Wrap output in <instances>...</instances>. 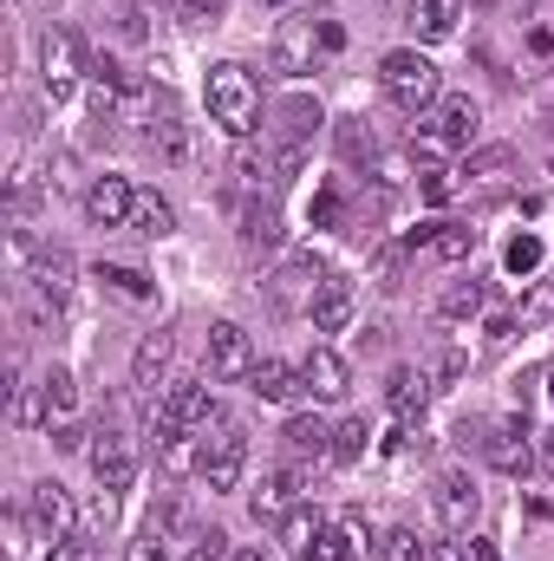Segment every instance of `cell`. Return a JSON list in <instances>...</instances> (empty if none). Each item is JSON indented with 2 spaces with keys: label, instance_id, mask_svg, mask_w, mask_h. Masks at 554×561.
Returning a JSON list of instances; mask_svg holds the SVG:
<instances>
[{
  "label": "cell",
  "instance_id": "6da1fadb",
  "mask_svg": "<svg viewBox=\"0 0 554 561\" xmlns=\"http://www.w3.org/2000/svg\"><path fill=\"white\" fill-rule=\"evenodd\" d=\"M346 46V33H339V20H313V13H287L275 26V46H268V59H275V72L287 79H307L320 59H333Z\"/></svg>",
  "mask_w": 554,
  "mask_h": 561
},
{
  "label": "cell",
  "instance_id": "7a4b0ae2",
  "mask_svg": "<svg viewBox=\"0 0 554 561\" xmlns=\"http://www.w3.org/2000/svg\"><path fill=\"white\" fill-rule=\"evenodd\" d=\"M203 99H209V118H216L229 138H249V131L262 125V85H255V79H249V66H235V59L209 66Z\"/></svg>",
  "mask_w": 554,
  "mask_h": 561
},
{
  "label": "cell",
  "instance_id": "3957f363",
  "mask_svg": "<svg viewBox=\"0 0 554 561\" xmlns=\"http://www.w3.org/2000/svg\"><path fill=\"white\" fill-rule=\"evenodd\" d=\"M379 85H385V99H392L399 112H412V118H424V112L443 99V79H437V66H430L417 46H399V53L379 59Z\"/></svg>",
  "mask_w": 554,
  "mask_h": 561
},
{
  "label": "cell",
  "instance_id": "277c9868",
  "mask_svg": "<svg viewBox=\"0 0 554 561\" xmlns=\"http://www.w3.org/2000/svg\"><path fill=\"white\" fill-rule=\"evenodd\" d=\"M203 483H209V496H222V490H235L242 483V470H249V431L229 419L222 405H216V419L203 424Z\"/></svg>",
  "mask_w": 554,
  "mask_h": 561
},
{
  "label": "cell",
  "instance_id": "5b68a950",
  "mask_svg": "<svg viewBox=\"0 0 554 561\" xmlns=\"http://www.w3.org/2000/svg\"><path fill=\"white\" fill-rule=\"evenodd\" d=\"M85 66H92V53H85V39H79L72 26H46V33H39V85H46L53 105L85 79Z\"/></svg>",
  "mask_w": 554,
  "mask_h": 561
},
{
  "label": "cell",
  "instance_id": "8992f818",
  "mask_svg": "<svg viewBox=\"0 0 554 561\" xmlns=\"http://www.w3.org/2000/svg\"><path fill=\"white\" fill-rule=\"evenodd\" d=\"M20 516H26V529H33V536H39L46 549H53V542H66V536L79 529V510H72L66 483H53V477L26 490V510H20Z\"/></svg>",
  "mask_w": 554,
  "mask_h": 561
},
{
  "label": "cell",
  "instance_id": "52a82bcc",
  "mask_svg": "<svg viewBox=\"0 0 554 561\" xmlns=\"http://www.w3.org/2000/svg\"><path fill=\"white\" fill-rule=\"evenodd\" d=\"M85 457H92L99 490H112V496H118V490H131V483H138V444H131L118 424L92 431V450H85Z\"/></svg>",
  "mask_w": 554,
  "mask_h": 561
},
{
  "label": "cell",
  "instance_id": "ba28073f",
  "mask_svg": "<svg viewBox=\"0 0 554 561\" xmlns=\"http://www.w3.org/2000/svg\"><path fill=\"white\" fill-rule=\"evenodd\" d=\"M430 503H437V523H443V536H470V529H476V516H483V490H476L463 470H443Z\"/></svg>",
  "mask_w": 554,
  "mask_h": 561
},
{
  "label": "cell",
  "instance_id": "9c48e42d",
  "mask_svg": "<svg viewBox=\"0 0 554 561\" xmlns=\"http://www.w3.org/2000/svg\"><path fill=\"white\" fill-rule=\"evenodd\" d=\"M483 457L503 470V477H529L542 457H535V437H529V424L522 419H503L489 424V437H483Z\"/></svg>",
  "mask_w": 554,
  "mask_h": 561
},
{
  "label": "cell",
  "instance_id": "30bf717a",
  "mask_svg": "<svg viewBox=\"0 0 554 561\" xmlns=\"http://www.w3.org/2000/svg\"><path fill=\"white\" fill-rule=\"evenodd\" d=\"M209 419H216V399H209V386H196V379H183V386H170V392L157 399V431H203Z\"/></svg>",
  "mask_w": 554,
  "mask_h": 561
},
{
  "label": "cell",
  "instance_id": "8fae6325",
  "mask_svg": "<svg viewBox=\"0 0 554 561\" xmlns=\"http://www.w3.org/2000/svg\"><path fill=\"white\" fill-rule=\"evenodd\" d=\"M131 209H138V190L125 176H92L85 183V222L99 229H131Z\"/></svg>",
  "mask_w": 554,
  "mask_h": 561
},
{
  "label": "cell",
  "instance_id": "7c38bea8",
  "mask_svg": "<svg viewBox=\"0 0 554 561\" xmlns=\"http://www.w3.org/2000/svg\"><path fill=\"white\" fill-rule=\"evenodd\" d=\"M209 373H216V379H249V373H255V340H249V327H235V320H216V327H209Z\"/></svg>",
  "mask_w": 554,
  "mask_h": 561
},
{
  "label": "cell",
  "instance_id": "4fadbf2b",
  "mask_svg": "<svg viewBox=\"0 0 554 561\" xmlns=\"http://www.w3.org/2000/svg\"><path fill=\"white\" fill-rule=\"evenodd\" d=\"M300 379H307V399H320V405H339V399L353 392V373H346V359H339L333 346H313V353L300 359Z\"/></svg>",
  "mask_w": 554,
  "mask_h": 561
},
{
  "label": "cell",
  "instance_id": "5bb4252c",
  "mask_svg": "<svg viewBox=\"0 0 554 561\" xmlns=\"http://www.w3.org/2000/svg\"><path fill=\"white\" fill-rule=\"evenodd\" d=\"M249 392H255L262 405H300V399H307V379H300V366H287V359H255Z\"/></svg>",
  "mask_w": 554,
  "mask_h": 561
},
{
  "label": "cell",
  "instance_id": "9a60e30c",
  "mask_svg": "<svg viewBox=\"0 0 554 561\" xmlns=\"http://www.w3.org/2000/svg\"><path fill=\"white\" fill-rule=\"evenodd\" d=\"M430 392H437V386H430V373H424V366H399V373L385 379V405H392V419H399V424L424 419Z\"/></svg>",
  "mask_w": 554,
  "mask_h": 561
},
{
  "label": "cell",
  "instance_id": "2e32d148",
  "mask_svg": "<svg viewBox=\"0 0 554 561\" xmlns=\"http://www.w3.org/2000/svg\"><path fill=\"white\" fill-rule=\"evenodd\" d=\"M353 313H359V294H353V280H326V287L313 294V307H307L313 333H346V327H353Z\"/></svg>",
  "mask_w": 554,
  "mask_h": 561
},
{
  "label": "cell",
  "instance_id": "e0dca14e",
  "mask_svg": "<svg viewBox=\"0 0 554 561\" xmlns=\"http://www.w3.org/2000/svg\"><path fill=\"white\" fill-rule=\"evenodd\" d=\"M300 483H307V470H268V477L255 483V496H249V510H255V523H280V516L293 510V496H300Z\"/></svg>",
  "mask_w": 554,
  "mask_h": 561
},
{
  "label": "cell",
  "instance_id": "ac0fdd59",
  "mask_svg": "<svg viewBox=\"0 0 554 561\" xmlns=\"http://www.w3.org/2000/svg\"><path fill=\"white\" fill-rule=\"evenodd\" d=\"M280 444H287V457H333V424L320 419V412H293L287 431H280Z\"/></svg>",
  "mask_w": 554,
  "mask_h": 561
},
{
  "label": "cell",
  "instance_id": "d6986e66",
  "mask_svg": "<svg viewBox=\"0 0 554 561\" xmlns=\"http://www.w3.org/2000/svg\"><path fill=\"white\" fill-rule=\"evenodd\" d=\"M405 20H412V33L424 39V46H437V39L457 33L463 7H457V0H405Z\"/></svg>",
  "mask_w": 554,
  "mask_h": 561
},
{
  "label": "cell",
  "instance_id": "ffe728a7",
  "mask_svg": "<svg viewBox=\"0 0 554 561\" xmlns=\"http://www.w3.org/2000/svg\"><path fill=\"white\" fill-rule=\"evenodd\" d=\"M320 125H326L320 99H280L275 105V144H313Z\"/></svg>",
  "mask_w": 554,
  "mask_h": 561
},
{
  "label": "cell",
  "instance_id": "44dd1931",
  "mask_svg": "<svg viewBox=\"0 0 554 561\" xmlns=\"http://www.w3.org/2000/svg\"><path fill=\"white\" fill-rule=\"evenodd\" d=\"M7 419L20 424V431H33V424H46L53 412H46V386H20V353L7 359Z\"/></svg>",
  "mask_w": 554,
  "mask_h": 561
},
{
  "label": "cell",
  "instance_id": "7402d4cb",
  "mask_svg": "<svg viewBox=\"0 0 554 561\" xmlns=\"http://www.w3.org/2000/svg\"><path fill=\"white\" fill-rule=\"evenodd\" d=\"M242 242H249V249H280V242H287L275 196H249V203H242Z\"/></svg>",
  "mask_w": 554,
  "mask_h": 561
},
{
  "label": "cell",
  "instance_id": "603a6c76",
  "mask_svg": "<svg viewBox=\"0 0 554 561\" xmlns=\"http://www.w3.org/2000/svg\"><path fill=\"white\" fill-rule=\"evenodd\" d=\"M170 353H176V346H170V333H143V340H138V353H131V386H138V392H157V386H163Z\"/></svg>",
  "mask_w": 554,
  "mask_h": 561
},
{
  "label": "cell",
  "instance_id": "cb8c5ba5",
  "mask_svg": "<svg viewBox=\"0 0 554 561\" xmlns=\"http://www.w3.org/2000/svg\"><path fill=\"white\" fill-rule=\"evenodd\" d=\"M320 275H326V268H320V255H293V262L280 268V280H275V300H280V307H293V300H307V307H313V294L326 287Z\"/></svg>",
  "mask_w": 554,
  "mask_h": 561
},
{
  "label": "cell",
  "instance_id": "d4e9b609",
  "mask_svg": "<svg viewBox=\"0 0 554 561\" xmlns=\"http://www.w3.org/2000/svg\"><path fill=\"white\" fill-rule=\"evenodd\" d=\"M13 280H33L39 294L66 300V294H72V255H66V249H39V255H33V268H26V275H13Z\"/></svg>",
  "mask_w": 554,
  "mask_h": 561
},
{
  "label": "cell",
  "instance_id": "484cf974",
  "mask_svg": "<svg viewBox=\"0 0 554 561\" xmlns=\"http://www.w3.org/2000/svg\"><path fill=\"white\" fill-rule=\"evenodd\" d=\"M320 529H326V516H320V510H307V503H293V510H287V516H280V523H275L280 549H293V556H307Z\"/></svg>",
  "mask_w": 554,
  "mask_h": 561
},
{
  "label": "cell",
  "instance_id": "4316f807",
  "mask_svg": "<svg viewBox=\"0 0 554 561\" xmlns=\"http://www.w3.org/2000/svg\"><path fill=\"white\" fill-rule=\"evenodd\" d=\"M372 561H430V542H424L417 529H385V536L372 542Z\"/></svg>",
  "mask_w": 554,
  "mask_h": 561
},
{
  "label": "cell",
  "instance_id": "83f0119b",
  "mask_svg": "<svg viewBox=\"0 0 554 561\" xmlns=\"http://www.w3.org/2000/svg\"><path fill=\"white\" fill-rule=\"evenodd\" d=\"M483 300H489V294H483V280H457V287H443L437 313H443V320H476V313H483Z\"/></svg>",
  "mask_w": 554,
  "mask_h": 561
},
{
  "label": "cell",
  "instance_id": "f1b7e54d",
  "mask_svg": "<svg viewBox=\"0 0 554 561\" xmlns=\"http://www.w3.org/2000/svg\"><path fill=\"white\" fill-rule=\"evenodd\" d=\"M157 463L163 477H183L189 463H203V450H189V431H157Z\"/></svg>",
  "mask_w": 554,
  "mask_h": 561
},
{
  "label": "cell",
  "instance_id": "f546056e",
  "mask_svg": "<svg viewBox=\"0 0 554 561\" xmlns=\"http://www.w3.org/2000/svg\"><path fill=\"white\" fill-rule=\"evenodd\" d=\"M131 229L150 236V242H163L170 229H176V209L163 203V196H138V209H131Z\"/></svg>",
  "mask_w": 554,
  "mask_h": 561
},
{
  "label": "cell",
  "instance_id": "4dcf8cb0",
  "mask_svg": "<svg viewBox=\"0 0 554 561\" xmlns=\"http://www.w3.org/2000/svg\"><path fill=\"white\" fill-rule=\"evenodd\" d=\"M366 444H372V424L366 419H339L333 424V463H359Z\"/></svg>",
  "mask_w": 554,
  "mask_h": 561
},
{
  "label": "cell",
  "instance_id": "1f68e13d",
  "mask_svg": "<svg viewBox=\"0 0 554 561\" xmlns=\"http://www.w3.org/2000/svg\"><path fill=\"white\" fill-rule=\"evenodd\" d=\"M39 386H46V412H53V419H72V412H79V379H72L66 366H53Z\"/></svg>",
  "mask_w": 554,
  "mask_h": 561
},
{
  "label": "cell",
  "instance_id": "d6a6232c",
  "mask_svg": "<svg viewBox=\"0 0 554 561\" xmlns=\"http://www.w3.org/2000/svg\"><path fill=\"white\" fill-rule=\"evenodd\" d=\"M542 255H549V242L522 229V236H516V242L503 249V268H509V275H535V268H542Z\"/></svg>",
  "mask_w": 554,
  "mask_h": 561
},
{
  "label": "cell",
  "instance_id": "836d02e7",
  "mask_svg": "<svg viewBox=\"0 0 554 561\" xmlns=\"http://www.w3.org/2000/svg\"><path fill=\"white\" fill-rule=\"evenodd\" d=\"M353 556H359V542L346 536V523H339V529L326 523V529L313 536V549H307V556H300V561H353Z\"/></svg>",
  "mask_w": 554,
  "mask_h": 561
},
{
  "label": "cell",
  "instance_id": "e575fe53",
  "mask_svg": "<svg viewBox=\"0 0 554 561\" xmlns=\"http://www.w3.org/2000/svg\"><path fill=\"white\" fill-rule=\"evenodd\" d=\"M33 203H39V183H33V170L20 163V170L7 176V216H13V222H26V216H33Z\"/></svg>",
  "mask_w": 554,
  "mask_h": 561
},
{
  "label": "cell",
  "instance_id": "d590c367",
  "mask_svg": "<svg viewBox=\"0 0 554 561\" xmlns=\"http://www.w3.org/2000/svg\"><path fill=\"white\" fill-rule=\"evenodd\" d=\"M99 280H105V287H118L125 300H150V275H143V268H125V262H99Z\"/></svg>",
  "mask_w": 554,
  "mask_h": 561
},
{
  "label": "cell",
  "instance_id": "8d00e7d4",
  "mask_svg": "<svg viewBox=\"0 0 554 561\" xmlns=\"http://www.w3.org/2000/svg\"><path fill=\"white\" fill-rule=\"evenodd\" d=\"M372 150H379V138H372L366 118H339V157H346V163H359V157H372Z\"/></svg>",
  "mask_w": 554,
  "mask_h": 561
},
{
  "label": "cell",
  "instance_id": "74e56055",
  "mask_svg": "<svg viewBox=\"0 0 554 561\" xmlns=\"http://www.w3.org/2000/svg\"><path fill=\"white\" fill-rule=\"evenodd\" d=\"M509 163H516V150H509V144H489V150L463 157V170H457V176L470 183V176H496V170H509Z\"/></svg>",
  "mask_w": 554,
  "mask_h": 561
},
{
  "label": "cell",
  "instance_id": "f35d334b",
  "mask_svg": "<svg viewBox=\"0 0 554 561\" xmlns=\"http://www.w3.org/2000/svg\"><path fill=\"white\" fill-rule=\"evenodd\" d=\"M457 190H463V176H457V170H424V176H417V196H424L430 209H443Z\"/></svg>",
  "mask_w": 554,
  "mask_h": 561
},
{
  "label": "cell",
  "instance_id": "ab89813d",
  "mask_svg": "<svg viewBox=\"0 0 554 561\" xmlns=\"http://www.w3.org/2000/svg\"><path fill=\"white\" fill-rule=\"evenodd\" d=\"M443 561H503V556H496L489 536H450L443 542Z\"/></svg>",
  "mask_w": 554,
  "mask_h": 561
},
{
  "label": "cell",
  "instance_id": "60d3db41",
  "mask_svg": "<svg viewBox=\"0 0 554 561\" xmlns=\"http://www.w3.org/2000/svg\"><path fill=\"white\" fill-rule=\"evenodd\" d=\"M542 320H554V280H535L522 300V327H542Z\"/></svg>",
  "mask_w": 554,
  "mask_h": 561
},
{
  "label": "cell",
  "instance_id": "b9f144b4",
  "mask_svg": "<svg viewBox=\"0 0 554 561\" xmlns=\"http://www.w3.org/2000/svg\"><path fill=\"white\" fill-rule=\"evenodd\" d=\"M339 216H346L339 190H320V196H313V229H339Z\"/></svg>",
  "mask_w": 554,
  "mask_h": 561
},
{
  "label": "cell",
  "instance_id": "7bdbcfd3",
  "mask_svg": "<svg viewBox=\"0 0 554 561\" xmlns=\"http://www.w3.org/2000/svg\"><path fill=\"white\" fill-rule=\"evenodd\" d=\"M85 437H92V431H85V424H72V419L53 424V450H92Z\"/></svg>",
  "mask_w": 554,
  "mask_h": 561
},
{
  "label": "cell",
  "instance_id": "ee69618b",
  "mask_svg": "<svg viewBox=\"0 0 554 561\" xmlns=\"http://www.w3.org/2000/svg\"><path fill=\"white\" fill-rule=\"evenodd\" d=\"M46 561H92V542H85V536H66V542L46 549Z\"/></svg>",
  "mask_w": 554,
  "mask_h": 561
},
{
  "label": "cell",
  "instance_id": "f6af8a7d",
  "mask_svg": "<svg viewBox=\"0 0 554 561\" xmlns=\"http://www.w3.org/2000/svg\"><path fill=\"white\" fill-rule=\"evenodd\" d=\"M112 516H118V503H112V490H105V496H99V503H92L79 523H85V529H112Z\"/></svg>",
  "mask_w": 554,
  "mask_h": 561
},
{
  "label": "cell",
  "instance_id": "bcb514c9",
  "mask_svg": "<svg viewBox=\"0 0 554 561\" xmlns=\"http://www.w3.org/2000/svg\"><path fill=\"white\" fill-rule=\"evenodd\" d=\"M183 561H229V536H203V542H196Z\"/></svg>",
  "mask_w": 554,
  "mask_h": 561
},
{
  "label": "cell",
  "instance_id": "7dc6e473",
  "mask_svg": "<svg viewBox=\"0 0 554 561\" xmlns=\"http://www.w3.org/2000/svg\"><path fill=\"white\" fill-rule=\"evenodd\" d=\"M176 13H189V20H222V0H170Z\"/></svg>",
  "mask_w": 554,
  "mask_h": 561
},
{
  "label": "cell",
  "instance_id": "c3c4849f",
  "mask_svg": "<svg viewBox=\"0 0 554 561\" xmlns=\"http://www.w3.org/2000/svg\"><path fill=\"white\" fill-rule=\"evenodd\" d=\"M125 561H163V536H150V529H143L138 542H131V556Z\"/></svg>",
  "mask_w": 554,
  "mask_h": 561
},
{
  "label": "cell",
  "instance_id": "681fc988",
  "mask_svg": "<svg viewBox=\"0 0 554 561\" xmlns=\"http://www.w3.org/2000/svg\"><path fill=\"white\" fill-rule=\"evenodd\" d=\"M118 26H125V39H143V33H150V26H143V7H125Z\"/></svg>",
  "mask_w": 554,
  "mask_h": 561
},
{
  "label": "cell",
  "instance_id": "f907efd6",
  "mask_svg": "<svg viewBox=\"0 0 554 561\" xmlns=\"http://www.w3.org/2000/svg\"><path fill=\"white\" fill-rule=\"evenodd\" d=\"M535 457H542V470H549V477H554V424H549V431H542V437H535Z\"/></svg>",
  "mask_w": 554,
  "mask_h": 561
},
{
  "label": "cell",
  "instance_id": "816d5d0a",
  "mask_svg": "<svg viewBox=\"0 0 554 561\" xmlns=\"http://www.w3.org/2000/svg\"><path fill=\"white\" fill-rule=\"evenodd\" d=\"M516 333V313H489V340H509Z\"/></svg>",
  "mask_w": 554,
  "mask_h": 561
},
{
  "label": "cell",
  "instance_id": "f5cc1de1",
  "mask_svg": "<svg viewBox=\"0 0 554 561\" xmlns=\"http://www.w3.org/2000/svg\"><path fill=\"white\" fill-rule=\"evenodd\" d=\"M229 561H268V556H262V549H235Z\"/></svg>",
  "mask_w": 554,
  "mask_h": 561
},
{
  "label": "cell",
  "instance_id": "db71d44e",
  "mask_svg": "<svg viewBox=\"0 0 554 561\" xmlns=\"http://www.w3.org/2000/svg\"><path fill=\"white\" fill-rule=\"evenodd\" d=\"M549 399H554V366H549Z\"/></svg>",
  "mask_w": 554,
  "mask_h": 561
},
{
  "label": "cell",
  "instance_id": "11a10c76",
  "mask_svg": "<svg viewBox=\"0 0 554 561\" xmlns=\"http://www.w3.org/2000/svg\"><path fill=\"white\" fill-rule=\"evenodd\" d=\"M268 7H280V0H268Z\"/></svg>",
  "mask_w": 554,
  "mask_h": 561
}]
</instances>
